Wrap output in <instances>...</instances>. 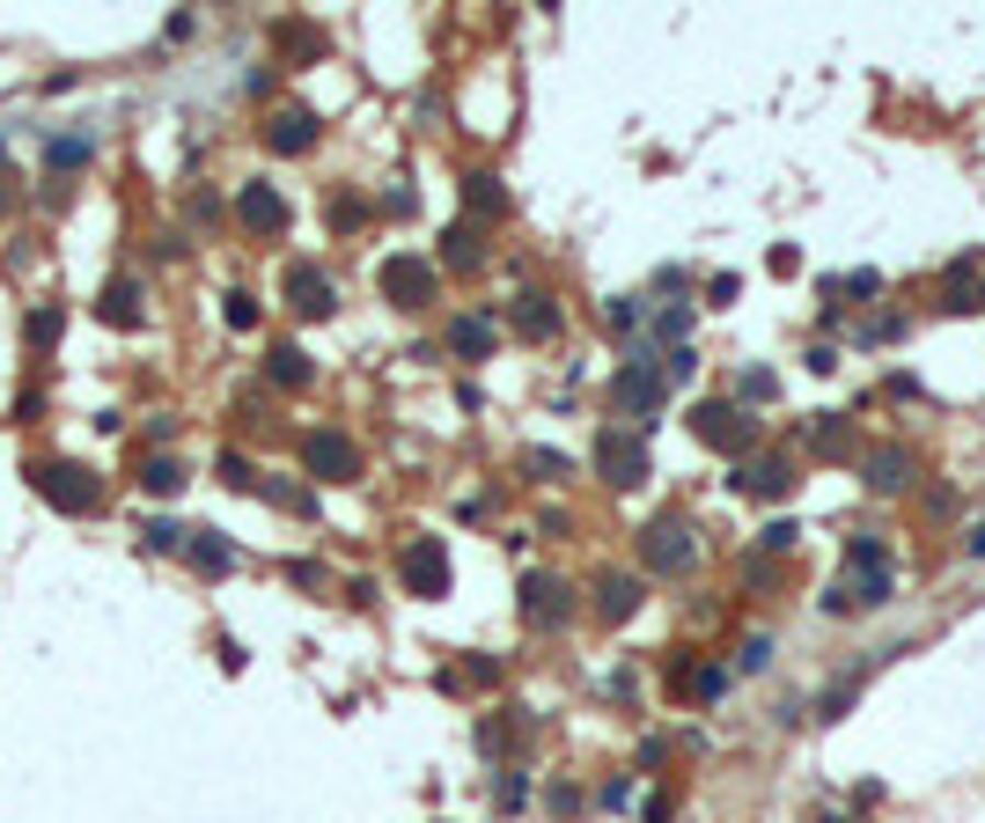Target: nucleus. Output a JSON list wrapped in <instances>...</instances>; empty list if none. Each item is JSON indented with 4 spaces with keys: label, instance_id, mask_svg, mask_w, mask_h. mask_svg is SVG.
Segmentation results:
<instances>
[{
    "label": "nucleus",
    "instance_id": "nucleus-1",
    "mask_svg": "<svg viewBox=\"0 0 985 823\" xmlns=\"http://www.w3.org/2000/svg\"><path fill=\"white\" fill-rule=\"evenodd\" d=\"M30 485L45 493L52 508H67V515L103 508V478H97V471H81V463H37V471H30Z\"/></svg>",
    "mask_w": 985,
    "mask_h": 823
},
{
    "label": "nucleus",
    "instance_id": "nucleus-2",
    "mask_svg": "<svg viewBox=\"0 0 985 823\" xmlns=\"http://www.w3.org/2000/svg\"><path fill=\"white\" fill-rule=\"evenodd\" d=\"M641 559L655 566V574H684L691 559H699V544H691V522H684V515H663V522H647Z\"/></svg>",
    "mask_w": 985,
    "mask_h": 823
},
{
    "label": "nucleus",
    "instance_id": "nucleus-3",
    "mask_svg": "<svg viewBox=\"0 0 985 823\" xmlns=\"http://www.w3.org/2000/svg\"><path fill=\"white\" fill-rule=\"evenodd\" d=\"M691 435L706 441V449H750V441H758V419H750V412H736V405H699L691 412Z\"/></svg>",
    "mask_w": 985,
    "mask_h": 823
},
{
    "label": "nucleus",
    "instance_id": "nucleus-4",
    "mask_svg": "<svg viewBox=\"0 0 985 823\" xmlns=\"http://www.w3.org/2000/svg\"><path fill=\"white\" fill-rule=\"evenodd\" d=\"M383 294H390L397 309H419V302H434V266H427V258H412V250L383 258Z\"/></svg>",
    "mask_w": 985,
    "mask_h": 823
},
{
    "label": "nucleus",
    "instance_id": "nucleus-5",
    "mask_svg": "<svg viewBox=\"0 0 985 823\" xmlns=\"http://www.w3.org/2000/svg\"><path fill=\"white\" fill-rule=\"evenodd\" d=\"M596 471H603L611 485H641V478H647V441H641V435H618V427H611V435L596 441Z\"/></svg>",
    "mask_w": 985,
    "mask_h": 823
},
{
    "label": "nucleus",
    "instance_id": "nucleus-6",
    "mask_svg": "<svg viewBox=\"0 0 985 823\" xmlns=\"http://www.w3.org/2000/svg\"><path fill=\"white\" fill-rule=\"evenodd\" d=\"M663 390H669V375H663L655 361H625V368H618V405H625V412H641V419H655Z\"/></svg>",
    "mask_w": 985,
    "mask_h": 823
},
{
    "label": "nucleus",
    "instance_id": "nucleus-7",
    "mask_svg": "<svg viewBox=\"0 0 985 823\" xmlns=\"http://www.w3.org/2000/svg\"><path fill=\"white\" fill-rule=\"evenodd\" d=\"M405 588H412V596H449V552L434 537L405 544Z\"/></svg>",
    "mask_w": 985,
    "mask_h": 823
},
{
    "label": "nucleus",
    "instance_id": "nucleus-8",
    "mask_svg": "<svg viewBox=\"0 0 985 823\" xmlns=\"http://www.w3.org/2000/svg\"><path fill=\"white\" fill-rule=\"evenodd\" d=\"M794 485V463L788 456H765V463H736V493H750V500H780Z\"/></svg>",
    "mask_w": 985,
    "mask_h": 823
},
{
    "label": "nucleus",
    "instance_id": "nucleus-9",
    "mask_svg": "<svg viewBox=\"0 0 985 823\" xmlns=\"http://www.w3.org/2000/svg\"><path fill=\"white\" fill-rule=\"evenodd\" d=\"M302 456H309V471H317V478H353V471H361L353 441L331 435V427H324V435H309V449H302Z\"/></svg>",
    "mask_w": 985,
    "mask_h": 823
},
{
    "label": "nucleus",
    "instance_id": "nucleus-10",
    "mask_svg": "<svg viewBox=\"0 0 985 823\" xmlns=\"http://www.w3.org/2000/svg\"><path fill=\"white\" fill-rule=\"evenodd\" d=\"M522 610H530V625H559L574 604H567V588H559V582H544V574H537V582L522 588Z\"/></svg>",
    "mask_w": 985,
    "mask_h": 823
},
{
    "label": "nucleus",
    "instance_id": "nucleus-11",
    "mask_svg": "<svg viewBox=\"0 0 985 823\" xmlns=\"http://www.w3.org/2000/svg\"><path fill=\"white\" fill-rule=\"evenodd\" d=\"M244 221L250 228H265V236H280V228H287V199L272 192V184H250L244 192Z\"/></svg>",
    "mask_w": 985,
    "mask_h": 823
},
{
    "label": "nucleus",
    "instance_id": "nucleus-12",
    "mask_svg": "<svg viewBox=\"0 0 985 823\" xmlns=\"http://www.w3.org/2000/svg\"><path fill=\"white\" fill-rule=\"evenodd\" d=\"M861 478L875 485V493H897V485L912 478V449H875V456L861 463Z\"/></svg>",
    "mask_w": 985,
    "mask_h": 823
},
{
    "label": "nucleus",
    "instance_id": "nucleus-13",
    "mask_svg": "<svg viewBox=\"0 0 985 823\" xmlns=\"http://www.w3.org/2000/svg\"><path fill=\"white\" fill-rule=\"evenodd\" d=\"M287 294H295L302 316H331V280H324V272L295 266V272H287Z\"/></svg>",
    "mask_w": 985,
    "mask_h": 823
},
{
    "label": "nucleus",
    "instance_id": "nucleus-14",
    "mask_svg": "<svg viewBox=\"0 0 985 823\" xmlns=\"http://www.w3.org/2000/svg\"><path fill=\"white\" fill-rule=\"evenodd\" d=\"M596 610H603V618H633V610H641V582H633V574H603V588H596Z\"/></svg>",
    "mask_w": 985,
    "mask_h": 823
},
{
    "label": "nucleus",
    "instance_id": "nucleus-15",
    "mask_svg": "<svg viewBox=\"0 0 985 823\" xmlns=\"http://www.w3.org/2000/svg\"><path fill=\"white\" fill-rule=\"evenodd\" d=\"M516 331H522V339H552V331H559L552 294H522V302H516Z\"/></svg>",
    "mask_w": 985,
    "mask_h": 823
},
{
    "label": "nucleus",
    "instance_id": "nucleus-16",
    "mask_svg": "<svg viewBox=\"0 0 985 823\" xmlns=\"http://www.w3.org/2000/svg\"><path fill=\"white\" fill-rule=\"evenodd\" d=\"M309 140H317V119H309V111H287V119L272 125V147H280V155H302Z\"/></svg>",
    "mask_w": 985,
    "mask_h": 823
},
{
    "label": "nucleus",
    "instance_id": "nucleus-17",
    "mask_svg": "<svg viewBox=\"0 0 985 823\" xmlns=\"http://www.w3.org/2000/svg\"><path fill=\"white\" fill-rule=\"evenodd\" d=\"M449 346H456L464 361H478V353H492V324H486V316H456V331H449Z\"/></svg>",
    "mask_w": 985,
    "mask_h": 823
},
{
    "label": "nucleus",
    "instance_id": "nucleus-18",
    "mask_svg": "<svg viewBox=\"0 0 985 823\" xmlns=\"http://www.w3.org/2000/svg\"><path fill=\"white\" fill-rule=\"evenodd\" d=\"M133 316H140V288H133V280H111V288H103V324H133Z\"/></svg>",
    "mask_w": 985,
    "mask_h": 823
},
{
    "label": "nucleus",
    "instance_id": "nucleus-19",
    "mask_svg": "<svg viewBox=\"0 0 985 823\" xmlns=\"http://www.w3.org/2000/svg\"><path fill=\"white\" fill-rule=\"evenodd\" d=\"M228 559H236V552L222 544V530H199V537H192V566H206V574H228Z\"/></svg>",
    "mask_w": 985,
    "mask_h": 823
},
{
    "label": "nucleus",
    "instance_id": "nucleus-20",
    "mask_svg": "<svg viewBox=\"0 0 985 823\" xmlns=\"http://www.w3.org/2000/svg\"><path fill=\"white\" fill-rule=\"evenodd\" d=\"M272 383H280V390H295V383H309V361H302L295 346H272Z\"/></svg>",
    "mask_w": 985,
    "mask_h": 823
},
{
    "label": "nucleus",
    "instance_id": "nucleus-21",
    "mask_svg": "<svg viewBox=\"0 0 985 823\" xmlns=\"http://www.w3.org/2000/svg\"><path fill=\"white\" fill-rule=\"evenodd\" d=\"M140 485H148V493H177L184 478H177V463H170V456H155L148 471H140Z\"/></svg>",
    "mask_w": 985,
    "mask_h": 823
},
{
    "label": "nucleus",
    "instance_id": "nucleus-22",
    "mask_svg": "<svg viewBox=\"0 0 985 823\" xmlns=\"http://www.w3.org/2000/svg\"><path fill=\"white\" fill-rule=\"evenodd\" d=\"M471 206H478V214H500V206H508V192H500L492 177H471Z\"/></svg>",
    "mask_w": 985,
    "mask_h": 823
},
{
    "label": "nucleus",
    "instance_id": "nucleus-23",
    "mask_svg": "<svg viewBox=\"0 0 985 823\" xmlns=\"http://www.w3.org/2000/svg\"><path fill=\"white\" fill-rule=\"evenodd\" d=\"M772 390H780V383H772V368H750V375H743V383H736V397H750V405H765Z\"/></svg>",
    "mask_w": 985,
    "mask_h": 823
},
{
    "label": "nucleus",
    "instance_id": "nucleus-24",
    "mask_svg": "<svg viewBox=\"0 0 985 823\" xmlns=\"http://www.w3.org/2000/svg\"><path fill=\"white\" fill-rule=\"evenodd\" d=\"M449 266H478V236L471 228H449Z\"/></svg>",
    "mask_w": 985,
    "mask_h": 823
},
{
    "label": "nucleus",
    "instance_id": "nucleus-25",
    "mask_svg": "<svg viewBox=\"0 0 985 823\" xmlns=\"http://www.w3.org/2000/svg\"><path fill=\"white\" fill-rule=\"evenodd\" d=\"M816 449H824V456H838V449H846V427H838V412H824V419H816Z\"/></svg>",
    "mask_w": 985,
    "mask_h": 823
},
{
    "label": "nucleus",
    "instance_id": "nucleus-26",
    "mask_svg": "<svg viewBox=\"0 0 985 823\" xmlns=\"http://www.w3.org/2000/svg\"><path fill=\"white\" fill-rule=\"evenodd\" d=\"M59 339V309H37L30 316V346H52Z\"/></svg>",
    "mask_w": 985,
    "mask_h": 823
},
{
    "label": "nucleus",
    "instance_id": "nucleus-27",
    "mask_svg": "<svg viewBox=\"0 0 985 823\" xmlns=\"http://www.w3.org/2000/svg\"><path fill=\"white\" fill-rule=\"evenodd\" d=\"M691 368H699V353H691V346H669V361H663V375H669V383H684Z\"/></svg>",
    "mask_w": 985,
    "mask_h": 823
},
{
    "label": "nucleus",
    "instance_id": "nucleus-28",
    "mask_svg": "<svg viewBox=\"0 0 985 823\" xmlns=\"http://www.w3.org/2000/svg\"><path fill=\"white\" fill-rule=\"evenodd\" d=\"M228 324L250 331V324H258V302H250V294H228Z\"/></svg>",
    "mask_w": 985,
    "mask_h": 823
},
{
    "label": "nucleus",
    "instance_id": "nucleus-29",
    "mask_svg": "<svg viewBox=\"0 0 985 823\" xmlns=\"http://www.w3.org/2000/svg\"><path fill=\"white\" fill-rule=\"evenodd\" d=\"M530 471H537V478H559V471H567V456H552V449H530Z\"/></svg>",
    "mask_w": 985,
    "mask_h": 823
},
{
    "label": "nucleus",
    "instance_id": "nucleus-30",
    "mask_svg": "<svg viewBox=\"0 0 985 823\" xmlns=\"http://www.w3.org/2000/svg\"><path fill=\"white\" fill-rule=\"evenodd\" d=\"M794 537H802V530H794V522H772V530H765V552H788Z\"/></svg>",
    "mask_w": 985,
    "mask_h": 823
},
{
    "label": "nucleus",
    "instance_id": "nucleus-31",
    "mask_svg": "<svg viewBox=\"0 0 985 823\" xmlns=\"http://www.w3.org/2000/svg\"><path fill=\"white\" fill-rule=\"evenodd\" d=\"M736 662H743V669H765V662H772V640H750V647H743Z\"/></svg>",
    "mask_w": 985,
    "mask_h": 823
},
{
    "label": "nucleus",
    "instance_id": "nucleus-32",
    "mask_svg": "<svg viewBox=\"0 0 985 823\" xmlns=\"http://www.w3.org/2000/svg\"><path fill=\"white\" fill-rule=\"evenodd\" d=\"M691 684H699V699H721V684H728V669H699Z\"/></svg>",
    "mask_w": 985,
    "mask_h": 823
},
{
    "label": "nucleus",
    "instance_id": "nucleus-33",
    "mask_svg": "<svg viewBox=\"0 0 985 823\" xmlns=\"http://www.w3.org/2000/svg\"><path fill=\"white\" fill-rule=\"evenodd\" d=\"M691 331V309H663V339H684Z\"/></svg>",
    "mask_w": 985,
    "mask_h": 823
},
{
    "label": "nucleus",
    "instance_id": "nucleus-34",
    "mask_svg": "<svg viewBox=\"0 0 985 823\" xmlns=\"http://www.w3.org/2000/svg\"><path fill=\"white\" fill-rule=\"evenodd\" d=\"M971 559H985V522H978V530H971Z\"/></svg>",
    "mask_w": 985,
    "mask_h": 823
},
{
    "label": "nucleus",
    "instance_id": "nucleus-35",
    "mask_svg": "<svg viewBox=\"0 0 985 823\" xmlns=\"http://www.w3.org/2000/svg\"><path fill=\"white\" fill-rule=\"evenodd\" d=\"M816 823H838V816H816Z\"/></svg>",
    "mask_w": 985,
    "mask_h": 823
}]
</instances>
